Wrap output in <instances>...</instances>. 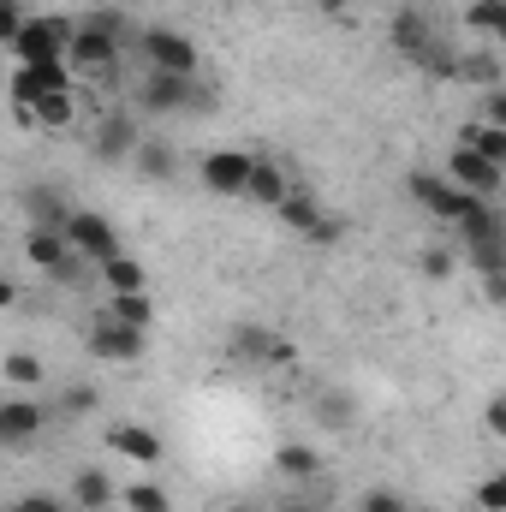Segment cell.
Listing matches in <instances>:
<instances>
[{
    "instance_id": "e575fe53",
    "label": "cell",
    "mask_w": 506,
    "mask_h": 512,
    "mask_svg": "<svg viewBox=\"0 0 506 512\" xmlns=\"http://www.w3.org/2000/svg\"><path fill=\"white\" fill-rule=\"evenodd\" d=\"M477 507L483 512H506V477H483V483H477Z\"/></svg>"
},
{
    "instance_id": "f546056e",
    "label": "cell",
    "mask_w": 506,
    "mask_h": 512,
    "mask_svg": "<svg viewBox=\"0 0 506 512\" xmlns=\"http://www.w3.org/2000/svg\"><path fill=\"white\" fill-rule=\"evenodd\" d=\"M30 114H36V126H72V90H54V96H42Z\"/></svg>"
},
{
    "instance_id": "83f0119b",
    "label": "cell",
    "mask_w": 506,
    "mask_h": 512,
    "mask_svg": "<svg viewBox=\"0 0 506 512\" xmlns=\"http://www.w3.org/2000/svg\"><path fill=\"white\" fill-rule=\"evenodd\" d=\"M465 24L483 30V36H501L506 30V0H471V6H465Z\"/></svg>"
},
{
    "instance_id": "d4e9b609",
    "label": "cell",
    "mask_w": 506,
    "mask_h": 512,
    "mask_svg": "<svg viewBox=\"0 0 506 512\" xmlns=\"http://www.w3.org/2000/svg\"><path fill=\"white\" fill-rule=\"evenodd\" d=\"M126 512H173V495L161 483H126Z\"/></svg>"
},
{
    "instance_id": "d6a6232c",
    "label": "cell",
    "mask_w": 506,
    "mask_h": 512,
    "mask_svg": "<svg viewBox=\"0 0 506 512\" xmlns=\"http://www.w3.org/2000/svg\"><path fill=\"white\" fill-rule=\"evenodd\" d=\"M459 78H477V84H501V60L495 54H471V60H459Z\"/></svg>"
},
{
    "instance_id": "cb8c5ba5",
    "label": "cell",
    "mask_w": 506,
    "mask_h": 512,
    "mask_svg": "<svg viewBox=\"0 0 506 512\" xmlns=\"http://www.w3.org/2000/svg\"><path fill=\"white\" fill-rule=\"evenodd\" d=\"M459 143H465V149H477L483 161L506 167V131H501V126H483V120H477V126H465V131H459Z\"/></svg>"
},
{
    "instance_id": "4fadbf2b",
    "label": "cell",
    "mask_w": 506,
    "mask_h": 512,
    "mask_svg": "<svg viewBox=\"0 0 506 512\" xmlns=\"http://www.w3.org/2000/svg\"><path fill=\"white\" fill-rule=\"evenodd\" d=\"M48 411L36 399H0V447H30L42 435Z\"/></svg>"
},
{
    "instance_id": "7c38bea8",
    "label": "cell",
    "mask_w": 506,
    "mask_h": 512,
    "mask_svg": "<svg viewBox=\"0 0 506 512\" xmlns=\"http://www.w3.org/2000/svg\"><path fill=\"white\" fill-rule=\"evenodd\" d=\"M203 185L215 197H245V173H251V149H209L203 155Z\"/></svg>"
},
{
    "instance_id": "74e56055",
    "label": "cell",
    "mask_w": 506,
    "mask_h": 512,
    "mask_svg": "<svg viewBox=\"0 0 506 512\" xmlns=\"http://www.w3.org/2000/svg\"><path fill=\"white\" fill-rule=\"evenodd\" d=\"M483 126H501L506 131V96H501V84L483 96Z\"/></svg>"
},
{
    "instance_id": "ffe728a7",
    "label": "cell",
    "mask_w": 506,
    "mask_h": 512,
    "mask_svg": "<svg viewBox=\"0 0 506 512\" xmlns=\"http://www.w3.org/2000/svg\"><path fill=\"white\" fill-rule=\"evenodd\" d=\"M114 477L108 471H96V465H84L78 477H72V501H78V512H102V507H114Z\"/></svg>"
},
{
    "instance_id": "ab89813d",
    "label": "cell",
    "mask_w": 506,
    "mask_h": 512,
    "mask_svg": "<svg viewBox=\"0 0 506 512\" xmlns=\"http://www.w3.org/2000/svg\"><path fill=\"white\" fill-rule=\"evenodd\" d=\"M274 512H328L322 501H310V495H292V501H280Z\"/></svg>"
},
{
    "instance_id": "e0dca14e",
    "label": "cell",
    "mask_w": 506,
    "mask_h": 512,
    "mask_svg": "<svg viewBox=\"0 0 506 512\" xmlns=\"http://www.w3.org/2000/svg\"><path fill=\"white\" fill-rule=\"evenodd\" d=\"M108 447L126 453V459H137V465H161V453H167L161 435L143 429V423H114V429H108Z\"/></svg>"
},
{
    "instance_id": "6da1fadb",
    "label": "cell",
    "mask_w": 506,
    "mask_h": 512,
    "mask_svg": "<svg viewBox=\"0 0 506 512\" xmlns=\"http://www.w3.org/2000/svg\"><path fill=\"white\" fill-rule=\"evenodd\" d=\"M72 18L66 12H42V18H24L18 36H12V54L18 66H48V60H66V42H72Z\"/></svg>"
},
{
    "instance_id": "9a60e30c",
    "label": "cell",
    "mask_w": 506,
    "mask_h": 512,
    "mask_svg": "<svg viewBox=\"0 0 506 512\" xmlns=\"http://www.w3.org/2000/svg\"><path fill=\"white\" fill-rule=\"evenodd\" d=\"M387 36H393V48H399L411 66H417V60L441 42V36L429 30V18H423V12H411V6H399V12H393V30H387Z\"/></svg>"
},
{
    "instance_id": "1f68e13d",
    "label": "cell",
    "mask_w": 506,
    "mask_h": 512,
    "mask_svg": "<svg viewBox=\"0 0 506 512\" xmlns=\"http://www.w3.org/2000/svg\"><path fill=\"white\" fill-rule=\"evenodd\" d=\"M96 405H102V393H96L90 382H72L66 393H60V411H66V417H90Z\"/></svg>"
},
{
    "instance_id": "836d02e7",
    "label": "cell",
    "mask_w": 506,
    "mask_h": 512,
    "mask_svg": "<svg viewBox=\"0 0 506 512\" xmlns=\"http://www.w3.org/2000/svg\"><path fill=\"white\" fill-rule=\"evenodd\" d=\"M459 268V251H447V245H435V251H423V274L429 280H447Z\"/></svg>"
},
{
    "instance_id": "bcb514c9",
    "label": "cell",
    "mask_w": 506,
    "mask_h": 512,
    "mask_svg": "<svg viewBox=\"0 0 506 512\" xmlns=\"http://www.w3.org/2000/svg\"><path fill=\"white\" fill-rule=\"evenodd\" d=\"M0 512H18V507H0Z\"/></svg>"
},
{
    "instance_id": "ee69618b",
    "label": "cell",
    "mask_w": 506,
    "mask_h": 512,
    "mask_svg": "<svg viewBox=\"0 0 506 512\" xmlns=\"http://www.w3.org/2000/svg\"><path fill=\"white\" fill-rule=\"evenodd\" d=\"M227 512H262V507H251V501H239V507H227Z\"/></svg>"
},
{
    "instance_id": "f35d334b",
    "label": "cell",
    "mask_w": 506,
    "mask_h": 512,
    "mask_svg": "<svg viewBox=\"0 0 506 512\" xmlns=\"http://www.w3.org/2000/svg\"><path fill=\"white\" fill-rule=\"evenodd\" d=\"M310 6H316L322 18H334V24H346V6H352V0H310Z\"/></svg>"
},
{
    "instance_id": "ac0fdd59",
    "label": "cell",
    "mask_w": 506,
    "mask_h": 512,
    "mask_svg": "<svg viewBox=\"0 0 506 512\" xmlns=\"http://www.w3.org/2000/svg\"><path fill=\"white\" fill-rule=\"evenodd\" d=\"M245 197L262 203V209H274L280 197H286V173H280V161H268V155H251V173H245Z\"/></svg>"
},
{
    "instance_id": "2e32d148",
    "label": "cell",
    "mask_w": 506,
    "mask_h": 512,
    "mask_svg": "<svg viewBox=\"0 0 506 512\" xmlns=\"http://www.w3.org/2000/svg\"><path fill=\"white\" fill-rule=\"evenodd\" d=\"M24 215H30V227H60V233H66L72 203H66V191H54V185H24Z\"/></svg>"
},
{
    "instance_id": "8fae6325",
    "label": "cell",
    "mask_w": 506,
    "mask_h": 512,
    "mask_svg": "<svg viewBox=\"0 0 506 512\" xmlns=\"http://www.w3.org/2000/svg\"><path fill=\"white\" fill-rule=\"evenodd\" d=\"M120 54H126V42H114V36L90 30V24H78V30H72V42H66V66H78V72H114V66H120Z\"/></svg>"
},
{
    "instance_id": "30bf717a",
    "label": "cell",
    "mask_w": 506,
    "mask_h": 512,
    "mask_svg": "<svg viewBox=\"0 0 506 512\" xmlns=\"http://www.w3.org/2000/svg\"><path fill=\"white\" fill-rule=\"evenodd\" d=\"M137 143H143V126H137V114H126V108H114V114H102V126H96V161H108V167H120V161H131L137 155Z\"/></svg>"
},
{
    "instance_id": "7bdbcfd3",
    "label": "cell",
    "mask_w": 506,
    "mask_h": 512,
    "mask_svg": "<svg viewBox=\"0 0 506 512\" xmlns=\"http://www.w3.org/2000/svg\"><path fill=\"white\" fill-rule=\"evenodd\" d=\"M12 304H18V286H12V280L0 274V310H12Z\"/></svg>"
},
{
    "instance_id": "4dcf8cb0",
    "label": "cell",
    "mask_w": 506,
    "mask_h": 512,
    "mask_svg": "<svg viewBox=\"0 0 506 512\" xmlns=\"http://www.w3.org/2000/svg\"><path fill=\"white\" fill-rule=\"evenodd\" d=\"M358 512H417V507H411V495H399V489H364V495H358Z\"/></svg>"
},
{
    "instance_id": "f6af8a7d",
    "label": "cell",
    "mask_w": 506,
    "mask_h": 512,
    "mask_svg": "<svg viewBox=\"0 0 506 512\" xmlns=\"http://www.w3.org/2000/svg\"><path fill=\"white\" fill-rule=\"evenodd\" d=\"M102 512H126V507H102Z\"/></svg>"
},
{
    "instance_id": "f1b7e54d",
    "label": "cell",
    "mask_w": 506,
    "mask_h": 512,
    "mask_svg": "<svg viewBox=\"0 0 506 512\" xmlns=\"http://www.w3.org/2000/svg\"><path fill=\"white\" fill-rule=\"evenodd\" d=\"M131 161L143 167V179H173V167H179L167 143H137V155H131Z\"/></svg>"
},
{
    "instance_id": "b9f144b4",
    "label": "cell",
    "mask_w": 506,
    "mask_h": 512,
    "mask_svg": "<svg viewBox=\"0 0 506 512\" xmlns=\"http://www.w3.org/2000/svg\"><path fill=\"white\" fill-rule=\"evenodd\" d=\"M489 429L506 435V399H489Z\"/></svg>"
},
{
    "instance_id": "44dd1931",
    "label": "cell",
    "mask_w": 506,
    "mask_h": 512,
    "mask_svg": "<svg viewBox=\"0 0 506 512\" xmlns=\"http://www.w3.org/2000/svg\"><path fill=\"white\" fill-rule=\"evenodd\" d=\"M274 471H280L286 483H316V477H322V453L304 447V441H286V447L274 453Z\"/></svg>"
},
{
    "instance_id": "ba28073f",
    "label": "cell",
    "mask_w": 506,
    "mask_h": 512,
    "mask_svg": "<svg viewBox=\"0 0 506 512\" xmlns=\"http://www.w3.org/2000/svg\"><path fill=\"white\" fill-rule=\"evenodd\" d=\"M441 179H453L459 191H471V197H483V203H495V191H501V167H495V161H483V155H477V149H465V143L447 155V173H441Z\"/></svg>"
},
{
    "instance_id": "52a82bcc",
    "label": "cell",
    "mask_w": 506,
    "mask_h": 512,
    "mask_svg": "<svg viewBox=\"0 0 506 512\" xmlns=\"http://www.w3.org/2000/svg\"><path fill=\"white\" fill-rule=\"evenodd\" d=\"M274 209H280V221H286L292 233H304V239H316V245H334V239H340V221H328V209H322L310 191H286Z\"/></svg>"
},
{
    "instance_id": "3957f363",
    "label": "cell",
    "mask_w": 506,
    "mask_h": 512,
    "mask_svg": "<svg viewBox=\"0 0 506 512\" xmlns=\"http://www.w3.org/2000/svg\"><path fill=\"white\" fill-rule=\"evenodd\" d=\"M137 102H143L149 114H197V108H209L215 96H209L197 78H179V72H143Z\"/></svg>"
},
{
    "instance_id": "8992f818",
    "label": "cell",
    "mask_w": 506,
    "mask_h": 512,
    "mask_svg": "<svg viewBox=\"0 0 506 512\" xmlns=\"http://www.w3.org/2000/svg\"><path fill=\"white\" fill-rule=\"evenodd\" d=\"M66 245L84 256V262H96V268H102L108 256L126 251V245H120V233H114L96 209H72V221H66Z\"/></svg>"
},
{
    "instance_id": "5bb4252c",
    "label": "cell",
    "mask_w": 506,
    "mask_h": 512,
    "mask_svg": "<svg viewBox=\"0 0 506 512\" xmlns=\"http://www.w3.org/2000/svg\"><path fill=\"white\" fill-rule=\"evenodd\" d=\"M459 227V251H477V245H506V221L495 203H471V215L453 221Z\"/></svg>"
},
{
    "instance_id": "8d00e7d4",
    "label": "cell",
    "mask_w": 506,
    "mask_h": 512,
    "mask_svg": "<svg viewBox=\"0 0 506 512\" xmlns=\"http://www.w3.org/2000/svg\"><path fill=\"white\" fill-rule=\"evenodd\" d=\"M18 512H72V507H66L60 495H42V489H30V495L18 501Z\"/></svg>"
},
{
    "instance_id": "484cf974",
    "label": "cell",
    "mask_w": 506,
    "mask_h": 512,
    "mask_svg": "<svg viewBox=\"0 0 506 512\" xmlns=\"http://www.w3.org/2000/svg\"><path fill=\"white\" fill-rule=\"evenodd\" d=\"M102 280H108V292H143V268H137L126 251L102 262Z\"/></svg>"
},
{
    "instance_id": "603a6c76",
    "label": "cell",
    "mask_w": 506,
    "mask_h": 512,
    "mask_svg": "<svg viewBox=\"0 0 506 512\" xmlns=\"http://www.w3.org/2000/svg\"><path fill=\"white\" fill-rule=\"evenodd\" d=\"M316 423H322V429H352V423H358V405H352V393H346V387H328V393H316Z\"/></svg>"
},
{
    "instance_id": "5b68a950",
    "label": "cell",
    "mask_w": 506,
    "mask_h": 512,
    "mask_svg": "<svg viewBox=\"0 0 506 512\" xmlns=\"http://www.w3.org/2000/svg\"><path fill=\"white\" fill-rule=\"evenodd\" d=\"M405 197L417 203V209H429L435 221H459V215H471V203H483V197H471V191H459L453 179H441V173H411L405 179Z\"/></svg>"
},
{
    "instance_id": "7a4b0ae2",
    "label": "cell",
    "mask_w": 506,
    "mask_h": 512,
    "mask_svg": "<svg viewBox=\"0 0 506 512\" xmlns=\"http://www.w3.org/2000/svg\"><path fill=\"white\" fill-rule=\"evenodd\" d=\"M137 54L149 60V72H179V78H197V66H203L197 42L185 30H173V24H143L137 30Z\"/></svg>"
},
{
    "instance_id": "277c9868",
    "label": "cell",
    "mask_w": 506,
    "mask_h": 512,
    "mask_svg": "<svg viewBox=\"0 0 506 512\" xmlns=\"http://www.w3.org/2000/svg\"><path fill=\"white\" fill-rule=\"evenodd\" d=\"M227 352H233L239 364H256V370H286V364H298V346H292L286 334L262 328V322H239L233 340H227Z\"/></svg>"
},
{
    "instance_id": "d6986e66",
    "label": "cell",
    "mask_w": 506,
    "mask_h": 512,
    "mask_svg": "<svg viewBox=\"0 0 506 512\" xmlns=\"http://www.w3.org/2000/svg\"><path fill=\"white\" fill-rule=\"evenodd\" d=\"M24 256H30L42 274H54V268L72 256V245H66V233H60V227H24Z\"/></svg>"
},
{
    "instance_id": "7402d4cb",
    "label": "cell",
    "mask_w": 506,
    "mask_h": 512,
    "mask_svg": "<svg viewBox=\"0 0 506 512\" xmlns=\"http://www.w3.org/2000/svg\"><path fill=\"white\" fill-rule=\"evenodd\" d=\"M102 316H108V322H126V328H143V334H149V322H155V298H149V292H114Z\"/></svg>"
},
{
    "instance_id": "4316f807",
    "label": "cell",
    "mask_w": 506,
    "mask_h": 512,
    "mask_svg": "<svg viewBox=\"0 0 506 512\" xmlns=\"http://www.w3.org/2000/svg\"><path fill=\"white\" fill-rule=\"evenodd\" d=\"M0 370H6V382L12 387H30V393L42 387V358H36V352H6Z\"/></svg>"
},
{
    "instance_id": "d590c367",
    "label": "cell",
    "mask_w": 506,
    "mask_h": 512,
    "mask_svg": "<svg viewBox=\"0 0 506 512\" xmlns=\"http://www.w3.org/2000/svg\"><path fill=\"white\" fill-rule=\"evenodd\" d=\"M18 24H24V6H18V0H0V48H12Z\"/></svg>"
},
{
    "instance_id": "60d3db41",
    "label": "cell",
    "mask_w": 506,
    "mask_h": 512,
    "mask_svg": "<svg viewBox=\"0 0 506 512\" xmlns=\"http://www.w3.org/2000/svg\"><path fill=\"white\" fill-rule=\"evenodd\" d=\"M483 292H489V304H501L506 298V274H483Z\"/></svg>"
},
{
    "instance_id": "9c48e42d",
    "label": "cell",
    "mask_w": 506,
    "mask_h": 512,
    "mask_svg": "<svg viewBox=\"0 0 506 512\" xmlns=\"http://www.w3.org/2000/svg\"><path fill=\"white\" fill-rule=\"evenodd\" d=\"M90 358H108V364H137L149 346H143V328H126V322H108V316H96L90 322Z\"/></svg>"
}]
</instances>
